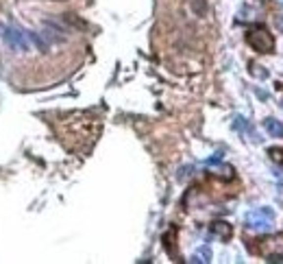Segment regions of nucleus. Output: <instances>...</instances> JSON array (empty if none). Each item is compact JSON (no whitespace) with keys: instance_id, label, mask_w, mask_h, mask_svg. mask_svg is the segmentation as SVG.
Listing matches in <instances>:
<instances>
[{"instance_id":"obj_1","label":"nucleus","mask_w":283,"mask_h":264,"mask_svg":"<svg viewBox=\"0 0 283 264\" xmlns=\"http://www.w3.org/2000/svg\"><path fill=\"white\" fill-rule=\"evenodd\" d=\"M246 42H249L257 53H272V48H275V39H272V35L268 33L266 29L249 31L246 33Z\"/></svg>"},{"instance_id":"obj_2","label":"nucleus","mask_w":283,"mask_h":264,"mask_svg":"<svg viewBox=\"0 0 283 264\" xmlns=\"http://www.w3.org/2000/svg\"><path fill=\"white\" fill-rule=\"evenodd\" d=\"M4 42L9 44V48H13L16 53H27L28 48V37L24 31H20L16 27H7L4 29Z\"/></svg>"},{"instance_id":"obj_3","label":"nucleus","mask_w":283,"mask_h":264,"mask_svg":"<svg viewBox=\"0 0 283 264\" xmlns=\"http://www.w3.org/2000/svg\"><path fill=\"white\" fill-rule=\"evenodd\" d=\"M270 223H272V210L268 207H259V210L251 212L249 214V227L251 230H270Z\"/></svg>"},{"instance_id":"obj_4","label":"nucleus","mask_w":283,"mask_h":264,"mask_svg":"<svg viewBox=\"0 0 283 264\" xmlns=\"http://www.w3.org/2000/svg\"><path fill=\"white\" fill-rule=\"evenodd\" d=\"M264 127H266V131L272 135V138H283V123H281V120L266 118L264 120Z\"/></svg>"},{"instance_id":"obj_5","label":"nucleus","mask_w":283,"mask_h":264,"mask_svg":"<svg viewBox=\"0 0 283 264\" xmlns=\"http://www.w3.org/2000/svg\"><path fill=\"white\" fill-rule=\"evenodd\" d=\"M28 37L33 39V44H35V46H37L39 50H42V53H48V50H50V39L46 37V35L33 31V33H28Z\"/></svg>"},{"instance_id":"obj_6","label":"nucleus","mask_w":283,"mask_h":264,"mask_svg":"<svg viewBox=\"0 0 283 264\" xmlns=\"http://www.w3.org/2000/svg\"><path fill=\"white\" fill-rule=\"evenodd\" d=\"M218 236H222V238H229L231 236V225L229 223H214V227H211Z\"/></svg>"},{"instance_id":"obj_7","label":"nucleus","mask_w":283,"mask_h":264,"mask_svg":"<svg viewBox=\"0 0 283 264\" xmlns=\"http://www.w3.org/2000/svg\"><path fill=\"white\" fill-rule=\"evenodd\" d=\"M268 262H279V264H283V256L279 253V256H270L268 258Z\"/></svg>"},{"instance_id":"obj_8","label":"nucleus","mask_w":283,"mask_h":264,"mask_svg":"<svg viewBox=\"0 0 283 264\" xmlns=\"http://www.w3.org/2000/svg\"><path fill=\"white\" fill-rule=\"evenodd\" d=\"M279 2H281V4H283V0H279Z\"/></svg>"}]
</instances>
